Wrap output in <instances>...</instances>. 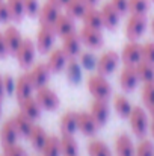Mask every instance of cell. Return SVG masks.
<instances>
[{
    "label": "cell",
    "mask_w": 154,
    "mask_h": 156,
    "mask_svg": "<svg viewBox=\"0 0 154 156\" xmlns=\"http://www.w3.org/2000/svg\"><path fill=\"white\" fill-rule=\"evenodd\" d=\"M0 115H2V100H0Z\"/></svg>",
    "instance_id": "cell-53"
},
{
    "label": "cell",
    "mask_w": 154,
    "mask_h": 156,
    "mask_svg": "<svg viewBox=\"0 0 154 156\" xmlns=\"http://www.w3.org/2000/svg\"><path fill=\"white\" fill-rule=\"evenodd\" d=\"M62 50L65 52V55L70 58H76L80 55V50H82V40H80V35L79 32H73L67 37L62 38Z\"/></svg>",
    "instance_id": "cell-18"
},
{
    "label": "cell",
    "mask_w": 154,
    "mask_h": 156,
    "mask_svg": "<svg viewBox=\"0 0 154 156\" xmlns=\"http://www.w3.org/2000/svg\"><path fill=\"white\" fill-rule=\"evenodd\" d=\"M51 2H53L54 5H57L59 8H63V6H65V5H67L70 0H51Z\"/></svg>",
    "instance_id": "cell-48"
},
{
    "label": "cell",
    "mask_w": 154,
    "mask_h": 156,
    "mask_svg": "<svg viewBox=\"0 0 154 156\" xmlns=\"http://www.w3.org/2000/svg\"><path fill=\"white\" fill-rule=\"evenodd\" d=\"M148 111H150V114H151V117L154 118V105L151 106V108H148Z\"/></svg>",
    "instance_id": "cell-51"
},
{
    "label": "cell",
    "mask_w": 154,
    "mask_h": 156,
    "mask_svg": "<svg viewBox=\"0 0 154 156\" xmlns=\"http://www.w3.org/2000/svg\"><path fill=\"white\" fill-rule=\"evenodd\" d=\"M138 83H139V77H138L135 65H124V68L119 74V85H121L122 91L130 93L138 87Z\"/></svg>",
    "instance_id": "cell-14"
},
{
    "label": "cell",
    "mask_w": 154,
    "mask_h": 156,
    "mask_svg": "<svg viewBox=\"0 0 154 156\" xmlns=\"http://www.w3.org/2000/svg\"><path fill=\"white\" fill-rule=\"evenodd\" d=\"M150 132H151V136H153V140H154V118L151 120V123H150Z\"/></svg>",
    "instance_id": "cell-49"
},
{
    "label": "cell",
    "mask_w": 154,
    "mask_h": 156,
    "mask_svg": "<svg viewBox=\"0 0 154 156\" xmlns=\"http://www.w3.org/2000/svg\"><path fill=\"white\" fill-rule=\"evenodd\" d=\"M53 29L56 32V35L59 37H67L73 32H76V23H74V18H71L68 14H59L57 18L54 20L53 23Z\"/></svg>",
    "instance_id": "cell-16"
},
{
    "label": "cell",
    "mask_w": 154,
    "mask_h": 156,
    "mask_svg": "<svg viewBox=\"0 0 154 156\" xmlns=\"http://www.w3.org/2000/svg\"><path fill=\"white\" fill-rule=\"evenodd\" d=\"M59 147H60V155L62 156H77L79 155V144H77L74 135L62 133V136L59 138Z\"/></svg>",
    "instance_id": "cell-24"
},
{
    "label": "cell",
    "mask_w": 154,
    "mask_h": 156,
    "mask_svg": "<svg viewBox=\"0 0 154 156\" xmlns=\"http://www.w3.org/2000/svg\"><path fill=\"white\" fill-rule=\"evenodd\" d=\"M136 156H154V143L150 140H142L136 147Z\"/></svg>",
    "instance_id": "cell-38"
},
{
    "label": "cell",
    "mask_w": 154,
    "mask_h": 156,
    "mask_svg": "<svg viewBox=\"0 0 154 156\" xmlns=\"http://www.w3.org/2000/svg\"><path fill=\"white\" fill-rule=\"evenodd\" d=\"M24 2V14L27 17H36L39 12V0H23Z\"/></svg>",
    "instance_id": "cell-39"
},
{
    "label": "cell",
    "mask_w": 154,
    "mask_h": 156,
    "mask_svg": "<svg viewBox=\"0 0 154 156\" xmlns=\"http://www.w3.org/2000/svg\"><path fill=\"white\" fill-rule=\"evenodd\" d=\"M67 62H68V56L62 50V47L49 52L47 67H49V70H50L51 73H60L62 70H65Z\"/></svg>",
    "instance_id": "cell-20"
},
{
    "label": "cell",
    "mask_w": 154,
    "mask_h": 156,
    "mask_svg": "<svg viewBox=\"0 0 154 156\" xmlns=\"http://www.w3.org/2000/svg\"><path fill=\"white\" fill-rule=\"evenodd\" d=\"M98 124L95 121V118L91 115V112L82 111L77 112V129L85 135V136H92L95 135V132L98 130Z\"/></svg>",
    "instance_id": "cell-13"
},
{
    "label": "cell",
    "mask_w": 154,
    "mask_h": 156,
    "mask_svg": "<svg viewBox=\"0 0 154 156\" xmlns=\"http://www.w3.org/2000/svg\"><path fill=\"white\" fill-rule=\"evenodd\" d=\"M113 108L116 111V114L121 117V118H128L133 106H132V102L127 99V96L124 94H116L113 97Z\"/></svg>",
    "instance_id": "cell-30"
},
{
    "label": "cell",
    "mask_w": 154,
    "mask_h": 156,
    "mask_svg": "<svg viewBox=\"0 0 154 156\" xmlns=\"http://www.w3.org/2000/svg\"><path fill=\"white\" fill-rule=\"evenodd\" d=\"M41 156H62L59 147V138L56 135H49L44 147L41 149Z\"/></svg>",
    "instance_id": "cell-34"
},
{
    "label": "cell",
    "mask_w": 154,
    "mask_h": 156,
    "mask_svg": "<svg viewBox=\"0 0 154 156\" xmlns=\"http://www.w3.org/2000/svg\"><path fill=\"white\" fill-rule=\"evenodd\" d=\"M85 2H86L89 6H95V5L98 3V0H85Z\"/></svg>",
    "instance_id": "cell-50"
},
{
    "label": "cell",
    "mask_w": 154,
    "mask_h": 156,
    "mask_svg": "<svg viewBox=\"0 0 154 156\" xmlns=\"http://www.w3.org/2000/svg\"><path fill=\"white\" fill-rule=\"evenodd\" d=\"M136 73H138V77H139V82H151L154 80V64L148 62V61H139L136 65Z\"/></svg>",
    "instance_id": "cell-31"
},
{
    "label": "cell",
    "mask_w": 154,
    "mask_h": 156,
    "mask_svg": "<svg viewBox=\"0 0 154 156\" xmlns=\"http://www.w3.org/2000/svg\"><path fill=\"white\" fill-rule=\"evenodd\" d=\"M65 14H68L71 18H82L86 12V9L89 8V5L85 0H70L65 6Z\"/></svg>",
    "instance_id": "cell-27"
},
{
    "label": "cell",
    "mask_w": 154,
    "mask_h": 156,
    "mask_svg": "<svg viewBox=\"0 0 154 156\" xmlns=\"http://www.w3.org/2000/svg\"><path fill=\"white\" fill-rule=\"evenodd\" d=\"M11 21V12L6 5V0H0V23Z\"/></svg>",
    "instance_id": "cell-43"
},
{
    "label": "cell",
    "mask_w": 154,
    "mask_h": 156,
    "mask_svg": "<svg viewBox=\"0 0 154 156\" xmlns=\"http://www.w3.org/2000/svg\"><path fill=\"white\" fill-rule=\"evenodd\" d=\"M3 87H5V94H14L15 93V80L11 74L3 76Z\"/></svg>",
    "instance_id": "cell-42"
},
{
    "label": "cell",
    "mask_w": 154,
    "mask_h": 156,
    "mask_svg": "<svg viewBox=\"0 0 154 156\" xmlns=\"http://www.w3.org/2000/svg\"><path fill=\"white\" fill-rule=\"evenodd\" d=\"M3 37H5V43H6L9 55H14L17 52V49L20 47L21 41H23V37H21L20 30L15 26H8L5 29V32H3Z\"/></svg>",
    "instance_id": "cell-23"
},
{
    "label": "cell",
    "mask_w": 154,
    "mask_h": 156,
    "mask_svg": "<svg viewBox=\"0 0 154 156\" xmlns=\"http://www.w3.org/2000/svg\"><path fill=\"white\" fill-rule=\"evenodd\" d=\"M151 30H153V35H154V17H153V20H151Z\"/></svg>",
    "instance_id": "cell-52"
},
{
    "label": "cell",
    "mask_w": 154,
    "mask_h": 156,
    "mask_svg": "<svg viewBox=\"0 0 154 156\" xmlns=\"http://www.w3.org/2000/svg\"><path fill=\"white\" fill-rule=\"evenodd\" d=\"M148 21L145 15L141 14H130L127 23H125V37L130 41H138L147 30Z\"/></svg>",
    "instance_id": "cell-3"
},
{
    "label": "cell",
    "mask_w": 154,
    "mask_h": 156,
    "mask_svg": "<svg viewBox=\"0 0 154 156\" xmlns=\"http://www.w3.org/2000/svg\"><path fill=\"white\" fill-rule=\"evenodd\" d=\"M151 0H128V12L145 15L150 11Z\"/></svg>",
    "instance_id": "cell-36"
},
{
    "label": "cell",
    "mask_w": 154,
    "mask_h": 156,
    "mask_svg": "<svg viewBox=\"0 0 154 156\" xmlns=\"http://www.w3.org/2000/svg\"><path fill=\"white\" fill-rule=\"evenodd\" d=\"M59 9H60V8H59L57 5H54L51 0H47L46 3H43L41 8H39V12H38L39 23H41V24H47V26H53L54 20H56L57 15L60 14Z\"/></svg>",
    "instance_id": "cell-19"
},
{
    "label": "cell",
    "mask_w": 154,
    "mask_h": 156,
    "mask_svg": "<svg viewBox=\"0 0 154 156\" xmlns=\"http://www.w3.org/2000/svg\"><path fill=\"white\" fill-rule=\"evenodd\" d=\"M35 99L36 102L39 103V106L46 111H56L60 105V100L57 97V94L49 88L47 85L41 87V88H36V93H35Z\"/></svg>",
    "instance_id": "cell-6"
},
{
    "label": "cell",
    "mask_w": 154,
    "mask_h": 156,
    "mask_svg": "<svg viewBox=\"0 0 154 156\" xmlns=\"http://www.w3.org/2000/svg\"><path fill=\"white\" fill-rule=\"evenodd\" d=\"M103 18V27L109 29V30H115L119 26V20H121V14L113 8V5L110 2H106L100 9Z\"/></svg>",
    "instance_id": "cell-10"
},
{
    "label": "cell",
    "mask_w": 154,
    "mask_h": 156,
    "mask_svg": "<svg viewBox=\"0 0 154 156\" xmlns=\"http://www.w3.org/2000/svg\"><path fill=\"white\" fill-rule=\"evenodd\" d=\"M142 59L154 64V41H148L142 46Z\"/></svg>",
    "instance_id": "cell-41"
},
{
    "label": "cell",
    "mask_w": 154,
    "mask_h": 156,
    "mask_svg": "<svg viewBox=\"0 0 154 156\" xmlns=\"http://www.w3.org/2000/svg\"><path fill=\"white\" fill-rule=\"evenodd\" d=\"M3 156H27V152L21 146L12 144V146H5L3 147Z\"/></svg>",
    "instance_id": "cell-40"
},
{
    "label": "cell",
    "mask_w": 154,
    "mask_h": 156,
    "mask_svg": "<svg viewBox=\"0 0 154 156\" xmlns=\"http://www.w3.org/2000/svg\"><path fill=\"white\" fill-rule=\"evenodd\" d=\"M12 120H14V124H15V127H17V130H18V133L21 135V136H29V133L32 132V129H33V126H35V123H33V120L32 118H29L27 115H24L23 112H18L17 115H14L12 117Z\"/></svg>",
    "instance_id": "cell-26"
},
{
    "label": "cell",
    "mask_w": 154,
    "mask_h": 156,
    "mask_svg": "<svg viewBox=\"0 0 154 156\" xmlns=\"http://www.w3.org/2000/svg\"><path fill=\"white\" fill-rule=\"evenodd\" d=\"M6 5L11 12V20L20 23L24 18V2L23 0H6Z\"/></svg>",
    "instance_id": "cell-33"
},
{
    "label": "cell",
    "mask_w": 154,
    "mask_h": 156,
    "mask_svg": "<svg viewBox=\"0 0 154 156\" xmlns=\"http://www.w3.org/2000/svg\"><path fill=\"white\" fill-rule=\"evenodd\" d=\"M86 85H88V91L91 93L94 99L109 100L112 96V85L109 83L106 76H103L100 73L91 74L86 80Z\"/></svg>",
    "instance_id": "cell-1"
},
{
    "label": "cell",
    "mask_w": 154,
    "mask_h": 156,
    "mask_svg": "<svg viewBox=\"0 0 154 156\" xmlns=\"http://www.w3.org/2000/svg\"><path fill=\"white\" fill-rule=\"evenodd\" d=\"M128 121H130L132 132L138 138H144L147 135V132L150 130V118H148L147 111L142 106H133V109L128 115Z\"/></svg>",
    "instance_id": "cell-2"
},
{
    "label": "cell",
    "mask_w": 154,
    "mask_h": 156,
    "mask_svg": "<svg viewBox=\"0 0 154 156\" xmlns=\"http://www.w3.org/2000/svg\"><path fill=\"white\" fill-rule=\"evenodd\" d=\"M47 136H49V135H47V132L44 130V127L35 124L27 138H29V141H30V146H32L35 150L41 152V149L44 147V144H46V141H47Z\"/></svg>",
    "instance_id": "cell-29"
},
{
    "label": "cell",
    "mask_w": 154,
    "mask_h": 156,
    "mask_svg": "<svg viewBox=\"0 0 154 156\" xmlns=\"http://www.w3.org/2000/svg\"><path fill=\"white\" fill-rule=\"evenodd\" d=\"M142 103L145 105L147 109L154 105V80L144 83V87H142Z\"/></svg>",
    "instance_id": "cell-37"
},
{
    "label": "cell",
    "mask_w": 154,
    "mask_h": 156,
    "mask_svg": "<svg viewBox=\"0 0 154 156\" xmlns=\"http://www.w3.org/2000/svg\"><path fill=\"white\" fill-rule=\"evenodd\" d=\"M82 64H83L85 68L91 70L94 65H97V61H95V58H94L91 53H83V55H82Z\"/></svg>",
    "instance_id": "cell-45"
},
{
    "label": "cell",
    "mask_w": 154,
    "mask_h": 156,
    "mask_svg": "<svg viewBox=\"0 0 154 156\" xmlns=\"http://www.w3.org/2000/svg\"><path fill=\"white\" fill-rule=\"evenodd\" d=\"M8 55H9V52H8V47H6V43H5L3 32H0V58H6Z\"/></svg>",
    "instance_id": "cell-46"
},
{
    "label": "cell",
    "mask_w": 154,
    "mask_h": 156,
    "mask_svg": "<svg viewBox=\"0 0 154 156\" xmlns=\"http://www.w3.org/2000/svg\"><path fill=\"white\" fill-rule=\"evenodd\" d=\"M91 115L95 118L97 124L101 127L109 121L110 117V108H109V102L103 100V99H94V102L91 103V109H89Z\"/></svg>",
    "instance_id": "cell-12"
},
{
    "label": "cell",
    "mask_w": 154,
    "mask_h": 156,
    "mask_svg": "<svg viewBox=\"0 0 154 156\" xmlns=\"http://www.w3.org/2000/svg\"><path fill=\"white\" fill-rule=\"evenodd\" d=\"M54 38H56V32H54L53 26L41 24V27L38 29V34H36V43H35L36 50L39 53H49L53 49Z\"/></svg>",
    "instance_id": "cell-5"
},
{
    "label": "cell",
    "mask_w": 154,
    "mask_h": 156,
    "mask_svg": "<svg viewBox=\"0 0 154 156\" xmlns=\"http://www.w3.org/2000/svg\"><path fill=\"white\" fill-rule=\"evenodd\" d=\"M86 150H88L89 156H113L109 146L106 143H103L101 140H91L88 143Z\"/></svg>",
    "instance_id": "cell-32"
},
{
    "label": "cell",
    "mask_w": 154,
    "mask_h": 156,
    "mask_svg": "<svg viewBox=\"0 0 154 156\" xmlns=\"http://www.w3.org/2000/svg\"><path fill=\"white\" fill-rule=\"evenodd\" d=\"M151 2H154V0H151Z\"/></svg>",
    "instance_id": "cell-54"
},
{
    "label": "cell",
    "mask_w": 154,
    "mask_h": 156,
    "mask_svg": "<svg viewBox=\"0 0 154 156\" xmlns=\"http://www.w3.org/2000/svg\"><path fill=\"white\" fill-rule=\"evenodd\" d=\"M33 90H35V87H33L27 73L18 76V79L15 80V93H14L17 96V100H23V99L30 97L33 94Z\"/></svg>",
    "instance_id": "cell-21"
},
{
    "label": "cell",
    "mask_w": 154,
    "mask_h": 156,
    "mask_svg": "<svg viewBox=\"0 0 154 156\" xmlns=\"http://www.w3.org/2000/svg\"><path fill=\"white\" fill-rule=\"evenodd\" d=\"M35 52H36V46L30 38H23L20 47L17 49V52L14 53L17 58V62L21 68H30L33 65L35 61Z\"/></svg>",
    "instance_id": "cell-4"
},
{
    "label": "cell",
    "mask_w": 154,
    "mask_h": 156,
    "mask_svg": "<svg viewBox=\"0 0 154 156\" xmlns=\"http://www.w3.org/2000/svg\"><path fill=\"white\" fill-rule=\"evenodd\" d=\"M50 73L51 71L49 70L47 64H43V62H38V64L32 65V68L27 71V74H29V77H30L35 90L47 85V82L50 79Z\"/></svg>",
    "instance_id": "cell-9"
},
{
    "label": "cell",
    "mask_w": 154,
    "mask_h": 156,
    "mask_svg": "<svg viewBox=\"0 0 154 156\" xmlns=\"http://www.w3.org/2000/svg\"><path fill=\"white\" fill-rule=\"evenodd\" d=\"M60 132L67 133V135H74L79 129H77V112L68 111L60 117V123H59Z\"/></svg>",
    "instance_id": "cell-25"
},
{
    "label": "cell",
    "mask_w": 154,
    "mask_h": 156,
    "mask_svg": "<svg viewBox=\"0 0 154 156\" xmlns=\"http://www.w3.org/2000/svg\"><path fill=\"white\" fill-rule=\"evenodd\" d=\"M5 96V87H3V76L0 74V100H3Z\"/></svg>",
    "instance_id": "cell-47"
},
{
    "label": "cell",
    "mask_w": 154,
    "mask_h": 156,
    "mask_svg": "<svg viewBox=\"0 0 154 156\" xmlns=\"http://www.w3.org/2000/svg\"><path fill=\"white\" fill-rule=\"evenodd\" d=\"M83 24L89 26V27H95V29H103V18L100 9H97L95 6H89L85 12V15L82 17Z\"/></svg>",
    "instance_id": "cell-28"
},
{
    "label": "cell",
    "mask_w": 154,
    "mask_h": 156,
    "mask_svg": "<svg viewBox=\"0 0 154 156\" xmlns=\"http://www.w3.org/2000/svg\"><path fill=\"white\" fill-rule=\"evenodd\" d=\"M20 133L14 124V120L12 118H8L6 121H3L2 127H0V141H2V146H12V144H17V140H18Z\"/></svg>",
    "instance_id": "cell-17"
},
{
    "label": "cell",
    "mask_w": 154,
    "mask_h": 156,
    "mask_svg": "<svg viewBox=\"0 0 154 156\" xmlns=\"http://www.w3.org/2000/svg\"><path fill=\"white\" fill-rule=\"evenodd\" d=\"M110 3L113 5V8L121 15H124V14L128 12V0H110Z\"/></svg>",
    "instance_id": "cell-44"
},
{
    "label": "cell",
    "mask_w": 154,
    "mask_h": 156,
    "mask_svg": "<svg viewBox=\"0 0 154 156\" xmlns=\"http://www.w3.org/2000/svg\"><path fill=\"white\" fill-rule=\"evenodd\" d=\"M121 59L124 65H136L139 61H142V46L138 41L127 43L121 52Z\"/></svg>",
    "instance_id": "cell-11"
},
{
    "label": "cell",
    "mask_w": 154,
    "mask_h": 156,
    "mask_svg": "<svg viewBox=\"0 0 154 156\" xmlns=\"http://www.w3.org/2000/svg\"><path fill=\"white\" fill-rule=\"evenodd\" d=\"M65 70H67V76H68V79H70L71 82L77 83V82L80 80V76H82V68H80L79 62L76 61V58H70V61L67 62Z\"/></svg>",
    "instance_id": "cell-35"
},
{
    "label": "cell",
    "mask_w": 154,
    "mask_h": 156,
    "mask_svg": "<svg viewBox=\"0 0 154 156\" xmlns=\"http://www.w3.org/2000/svg\"><path fill=\"white\" fill-rule=\"evenodd\" d=\"M119 59H121V56L115 52V50H107V52H104L101 56L98 58V61H97V65H95L97 73H100L103 76L112 74V73L116 70V67H118V64H119Z\"/></svg>",
    "instance_id": "cell-7"
},
{
    "label": "cell",
    "mask_w": 154,
    "mask_h": 156,
    "mask_svg": "<svg viewBox=\"0 0 154 156\" xmlns=\"http://www.w3.org/2000/svg\"><path fill=\"white\" fill-rule=\"evenodd\" d=\"M116 156H136V146L128 133H119L115 140Z\"/></svg>",
    "instance_id": "cell-15"
},
{
    "label": "cell",
    "mask_w": 154,
    "mask_h": 156,
    "mask_svg": "<svg viewBox=\"0 0 154 156\" xmlns=\"http://www.w3.org/2000/svg\"><path fill=\"white\" fill-rule=\"evenodd\" d=\"M18 106H20V112H23L24 115H27L33 121L41 117L43 108L39 106V103L36 102V99L33 96H30L27 99H23V100H18Z\"/></svg>",
    "instance_id": "cell-22"
},
{
    "label": "cell",
    "mask_w": 154,
    "mask_h": 156,
    "mask_svg": "<svg viewBox=\"0 0 154 156\" xmlns=\"http://www.w3.org/2000/svg\"><path fill=\"white\" fill-rule=\"evenodd\" d=\"M79 35H80L82 44H85L89 49H100L104 44V37L101 34V29H95V27H89V26L83 24Z\"/></svg>",
    "instance_id": "cell-8"
}]
</instances>
